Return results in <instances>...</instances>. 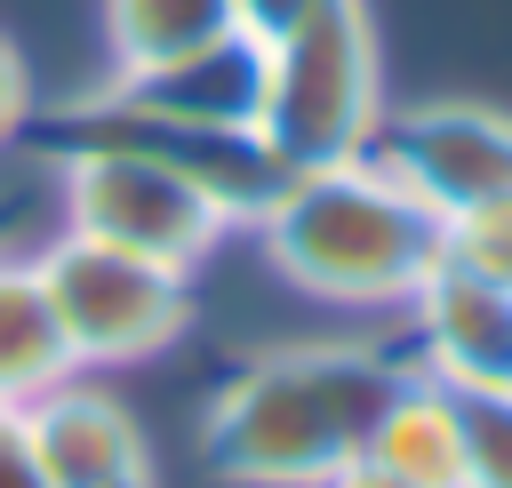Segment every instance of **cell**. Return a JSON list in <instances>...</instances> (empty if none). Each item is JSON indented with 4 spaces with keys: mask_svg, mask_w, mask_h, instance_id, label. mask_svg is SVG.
<instances>
[{
    "mask_svg": "<svg viewBox=\"0 0 512 488\" xmlns=\"http://www.w3.org/2000/svg\"><path fill=\"white\" fill-rule=\"evenodd\" d=\"M408 352L376 336H312L248 352L200 408V464L224 488H320L368 448Z\"/></svg>",
    "mask_w": 512,
    "mask_h": 488,
    "instance_id": "1",
    "label": "cell"
},
{
    "mask_svg": "<svg viewBox=\"0 0 512 488\" xmlns=\"http://www.w3.org/2000/svg\"><path fill=\"white\" fill-rule=\"evenodd\" d=\"M248 232L296 296L336 312H408L440 264V216L376 152L272 176L248 208Z\"/></svg>",
    "mask_w": 512,
    "mask_h": 488,
    "instance_id": "2",
    "label": "cell"
},
{
    "mask_svg": "<svg viewBox=\"0 0 512 488\" xmlns=\"http://www.w3.org/2000/svg\"><path fill=\"white\" fill-rule=\"evenodd\" d=\"M56 208L64 232H88L168 272H200L248 224L256 192L224 176V152H176L152 136L96 128L56 152Z\"/></svg>",
    "mask_w": 512,
    "mask_h": 488,
    "instance_id": "3",
    "label": "cell"
},
{
    "mask_svg": "<svg viewBox=\"0 0 512 488\" xmlns=\"http://www.w3.org/2000/svg\"><path fill=\"white\" fill-rule=\"evenodd\" d=\"M384 48L368 24V0H344L264 48V112H256V160L272 176L328 168L376 152L384 128Z\"/></svg>",
    "mask_w": 512,
    "mask_h": 488,
    "instance_id": "4",
    "label": "cell"
},
{
    "mask_svg": "<svg viewBox=\"0 0 512 488\" xmlns=\"http://www.w3.org/2000/svg\"><path fill=\"white\" fill-rule=\"evenodd\" d=\"M32 272L48 288V312L72 344L80 376H112L136 360H160L192 328V272L144 264L128 248H104L88 232H56L32 248Z\"/></svg>",
    "mask_w": 512,
    "mask_h": 488,
    "instance_id": "5",
    "label": "cell"
},
{
    "mask_svg": "<svg viewBox=\"0 0 512 488\" xmlns=\"http://www.w3.org/2000/svg\"><path fill=\"white\" fill-rule=\"evenodd\" d=\"M80 112L96 128L152 136V144H176V152H248L256 112H264V48L224 32V40L184 48L168 64L104 72V88H88Z\"/></svg>",
    "mask_w": 512,
    "mask_h": 488,
    "instance_id": "6",
    "label": "cell"
},
{
    "mask_svg": "<svg viewBox=\"0 0 512 488\" xmlns=\"http://www.w3.org/2000/svg\"><path fill=\"white\" fill-rule=\"evenodd\" d=\"M376 160L432 208V216H464L480 200L512 192V112L480 104V96H424L384 112L376 128Z\"/></svg>",
    "mask_w": 512,
    "mask_h": 488,
    "instance_id": "7",
    "label": "cell"
},
{
    "mask_svg": "<svg viewBox=\"0 0 512 488\" xmlns=\"http://www.w3.org/2000/svg\"><path fill=\"white\" fill-rule=\"evenodd\" d=\"M24 440H32V464H40L48 488H128V480H152L144 424L96 376H64L56 392H40L24 408Z\"/></svg>",
    "mask_w": 512,
    "mask_h": 488,
    "instance_id": "8",
    "label": "cell"
},
{
    "mask_svg": "<svg viewBox=\"0 0 512 488\" xmlns=\"http://www.w3.org/2000/svg\"><path fill=\"white\" fill-rule=\"evenodd\" d=\"M408 360L456 392L512 384V288L440 256L424 288L408 296Z\"/></svg>",
    "mask_w": 512,
    "mask_h": 488,
    "instance_id": "9",
    "label": "cell"
},
{
    "mask_svg": "<svg viewBox=\"0 0 512 488\" xmlns=\"http://www.w3.org/2000/svg\"><path fill=\"white\" fill-rule=\"evenodd\" d=\"M384 472L416 480V488H464V424H456V384L424 376L416 360L400 368V384L384 392L376 424H368V448Z\"/></svg>",
    "mask_w": 512,
    "mask_h": 488,
    "instance_id": "10",
    "label": "cell"
},
{
    "mask_svg": "<svg viewBox=\"0 0 512 488\" xmlns=\"http://www.w3.org/2000/svg\"><path fill=\"white\" fill-rule=\"evenodd\" d=\"M64 376H80V368H72V344L48 312L32 256H0V408H32Z\"/></svg>",
    "mask_w": 512,
    "mask_h": 488,
    "instance_id": "11",
    "label": "cell"
},
{
    "mask_svg": "<svg viewBox=\"0 0 512 488\" xmlns=\"http://www.w3.org/2000/svg\"><path fill=\"white\" fill-rule=\"evenodd\" d=\"M96 32H104V72H144L224 40L232 16L224 0H96Z\"/></svg>",
    "mask_w": 512,
    "mask_h": 488,
    "instance_id": "12",
    "label": "cell"
},
{
    "mask_svg": "<svg viewBox=\"0 0 512 488\" xmlns=\"http://www.w3.org/2000/svg\"><path fill=\"white\" fill-rule=\"evenodd\" d=\"M464 424V488H512V384L456 392Z\"/></svg>",
    "mask_w": 512,
    "mask_h": 488,
    "instance_id": "13",
    "label": "cell"
},
{
    "mask_svg": "<svg viewBox=\"0 0 512 488\" xmlns=\"http://www.w3.org/2000/svg\"><path fill=\"white\" fill-rule=\"evenodd\" d=\"M440 256L480 272V280H496V288H512V192L480 200L464 216H440Z\"/></svg>",
    "mask_w": 512,
    "mask_h": 488,
    "instance_id": "14",
    "label": "cell"
},
{
    "mask_svg": "<svg viewBox=\"0 0 512 488\" xmlns=\"http://www.w3.org/2000/svg\"><path fill=\"white\" fill-rule=\"evenodd\" d=\"M328 8H344V0H224L232 32H240V40H256V48H280L288 32H304V24H312V16H328Z\"/></svg>",
    "mask_w": 512,
    "mask_h": 488,
    "instance_id": "15",
    "label": "cell"
},
{
    "mask_svg": "<svg viewBox=\"0 0 512 488\" xmlns=\"http://www.w3.org/2000/svg\"><path fill=\"white\" fill-rule=\"evenodd\" d=\"M24 128H32V64H24V48L0 32V152H8Z\"/></svg>",
    "mask_w": 512,
    "mask_h": 488,
    "instance_id": "16",
    "label": "cell"
},
{
    "mask_svg": "<svg viewBox=\"0 0 512 488\" xmlns=\"http://www.w3.org/2000/svg\"><path fill=\"white\" fill-rule=\"evenodd\" d=\"M0 488H48L24 440V408H0Z\"/></svg>",
    "mask_w": 512,
    "mask_h": 488,
    "instance_id": "17",
    "label": "cell"
},
{
    "mask_svg": "<svg viewBox=\"0 0 512 488\" xmlns=\"http://www.w3.org/2000/svg\"><path fill=\"white\" fill-rule=\"evenodd\" d=\"M320 488H416V480H400V472H384L376 456H352V464H336Z\"/></svg>",
    "mask_w": 512,
    "mask_h": 488,
    "instance_id": "18",
    "label": "cell"
},
{
    "mask_svg": "<svg viewBox=\"0 0 512 488\" xmlns=\"http://www.w3.org/2000/svg\"><path fill=\"white\" fill-rule=\"evenodd\" d=\"M128 488H160V480H128Z\"/></svg>",
    "mask_w": 512,
    "mask_h": 488,
    "instance_id": "19",
    "label": "cell"
}]
</instances>
